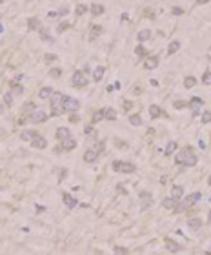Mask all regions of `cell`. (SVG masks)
<instances>
[{"label":"cell","mask_w":211,"mask_h":255,"mask_svg":"<svg viewBox=\"0 0 211 255\" xmlns=\"http://www.w3.org/2000/svg\"><path fill=\"white\" fill-rule=\"evenodd\" d=\"M58 173H60V175H58V180H64V179L67 177V170L62 168V170H58Z\"/></svg>","instance_id":"43"},{"label":"cell","mask_w":211,"mask_h":255,"mask_svg":"<svg viewBox=\"0 0 211 255\" xmlns=\"http://www.w3.org/2000/svg\"><path fill=\"white\" fill-rule=\"evenodd\" d=\"M69 122H73V124H77V122H80V117H78V115H75V113H73V115H71V117H69Z\"/></svg>","instance_id":"51"},{"label":"cell","mask_w":211,"mask_h":255,"mask_svg":"<svg viewBox=\"0 0 211 255\" xmlns=\"http://www.w3.org/2000/svg\"><path fill=\"white\" fill-rule=\"evenodd\" d=\"M195 86H197V79H195V77H191V75H189V77H186V79H184V88L191 89V88H195Z\"/></svg>","instance_id":"29"},{"label":"cell","mask_w":211,"mask_h":255,"mask_svg":"<svg viewBox=\"0 0 211 255\" xmlns=\"http://www.w3.org/2000/svg\"><path fill=\"white\" fill-rule=\"evenodd\" d=\"M0 4H2V0H0Z\"/></svg>","instance_id":"60"},{"label":"cell","mask_w":211,"mask_h":255,"mask_svg":"<svg viewBox=\"0 0 211 255\" xmlns=\"http://www.w3.org/2000/svg\"><path fill=\"white\" fill-rule=\"evenodd\" d=\"M144 66H146L148 69H155V68L158 66V57H148L146 62H144Z\"/></svg>","instance_id":"18"},{"label":"cell","mask_w":211,"mask_h":255,"mask_svg":"<svg viewBox=\"0 0 211 255\" xmlns=\"http://www.w3.org/2000/svg\"><path fill=\"white\" fill-rule=\"evenodd\" d=\"M71 137V131L67 130V128H58L57 130V138L58 140H64V138Z\"/></svg>","instance_id":"19"},{"label":"cell","mask_w":211,"mask_h":255,"mask_svg":"<svg viewBox=\"0 0 211 255\" xmlns=\"http://www.w3.org/2000/svg\"><path fill=\"white\" fill-rule=\"evenodd\" d=\"M197 155H195V151H193L191 146H184L182 150H178L177 151V155H175V162L177 164H180V166H186V168H191L197 164Z\"/></svg>","instance_id":"1"},{"label":"cell","mask_w":211,"mask_h":255,"mask_svg":"<svg viewBox=\"0 0 211 255\" xmlns=\"http://www.w3.org/2000/svg\"><path fill=\"white\" fill-rule=\"evenodd\" d=\"M173 106H175V109H184V108H188V106H189V102H184V100H177V102H175Z\"/></svg>","instance_id":"36"},{"label":"cell","mask_w":211,"mask_h":255,"mask_svg":"<svg viewBox=\"0 0 211 255\" xmlns=\"http://www.w3.org/2000/svg\"><path fill=\"white\" fill-rule=\"evenodd\" d=\"M208 59H209V60H211V57H208Z\"/></svg>","instance_id":"59"},{"label":"cell","mask_w":211,"mask_h":255,"mask_svg":"<svg viewBox=\"0 0 211 255\" xmlns=\"http://www.w3.org/2000/svg\"><path fill=\"white\" fill-rule=\"evenodd\" d=\"M113 170L116 173H133L135 170V164L133 162H128V160H115L113 162Z\"/></svg>","instance_id":"4"},{"label":"cell","mask_w":211,"mask_h":255,"mask_svg":"<svg viewBox=\"0 0 211 255\" xmlns=\"http://www.w3.org/2000/svg\"><path fill=\"white\" fill-rule=\"evenodd\" d=\"M62 199H64V202H66V206H67V208H75V206L78 204L77 199H73L69 193H62Z\"/></svg>","instance_id":"14"},{"label":"cell","mask_w":211,"mask_h":255,"mask_svg":"<svg viewBox=\"0 0 211 255\" xmlns=\"http://www.w3.org/2000/svg\"><path fill=\"white\" fill-rule=\"evenodd\" d=\"M129 124H133V126H142V118H140V115H131V117H129Z\"/></svg>","instance_id":"34"},{"label":"cell","mask_w":211,"mask_h":255,"mask_svg":"<svg viewBox=\"0 0 211 255\" xmlns=\"http://www.w3.org/2000/svg\"><path fill=\"white\" fill-rule=\"evenodd\" d=\"M60 142H62V150H64V151H71V150L77 148V140L73 137H67V138H64V140H60Z\"/></svg>","instance_id":"10"},{"label":"cell","mask_w":211,"mask_h":255,"mask_svg":"<svg viewBox=\"0 0 211 255\" xmlns=\"http://www.w3.org/2000/svg\"><path fill=\"white\" fill-rule=\"evenodd\" d=\"M71 84H73L75 88H86V86L89 84V79H87L82 71H77V73L71 77Z\"/></svg>","instance_id":"6"},{"label":"cell","mask_w":211,"mask_h":255,"mask_svg":"<svg viewBox=\"0 0 211 255\" xmlns=\"http://www.w3.org/2000/svg\"><path fill=\"white\" fill-rule=\"evenodd\" d=\"M135 53L138 55V57H149V53H148V49L142 46V44H138L136 47H135Z\"/></svg>","instance_id":"31"},{"label":"cell","mask_w":211,"mask_h":255,"mask_svg":"<svg viewBox=\"0 0 211 255\" xmlns=\"http://www.w3.org/2000/svg\"><path fill=\"white\" fill-rule=\"evenodd\" d=\"M164 244H166L168 252H171V253H178V252H180L178 242H175V241H171V239H164Z\"/></svg>","instance_id":"12"},{"label":"cell","mask_w":211,"mask_h":255,"mask_svg":"<svg viewBox=\"0 0 211 255\" xmlns=\"http://www.w3.org/2000/svg\"><path fill=\"white\" fill-rule=\"evenodd\" d=\"M122 108H124L126 111H129V109L133 108V102H131V100H124V104H122Z\"/></svg>","instance_id":"44"},{"label":"cell","mask_w":211,"mask_h":255,"mask_svg":"<svg viewBox=\"0 0 211 255\" xmlns=\"http://www.w3.org/2000/svg\"><path fill=\"white\" fill-rule=\"evenodd\" d=\"M140 204H142V210H148L153 204V197L148 191H140Z\"/></svg>","instance_id":"9"},{"label":"cell","mask_w":211,"mask_h":255,"mask_svg":"<svg viewBox=\"0 0 211 255\" xmlns=\"http://www.w3.org/2000/svg\"><path fill=\"white\" fill-rule=\"evenodd\" d=\"M4 102H6L7 106H11V104H13V93H6V95H4Z\"/></svg>","instance_id":"41"},{"label":"cell","mask_w":211,"mask_h":255,"mask_svg":"<svg viewBox=\"0 0 211 255\" xmlns=\"http://www.w3.org/2000/svg\"><path fill=\"white\" fill-rule=\"evenodd\" d=\"M47 113L46 111H42V109H33L29 115H27V120L29 122H33V124H40V122H46L47 120Z\"/></svg>","instance_id":"5"},{"label":"cell","mask_w":211,"mask_h":255,"mask_svg":"<svg viewBox=\"0 0 211 255\" xmlns=\"http://www.w3.org/2000/svg\"><path fill=\"white\" fill-rule=\"evenodd\" d=\"M104 118V109H98L93 113V117H91V124H96V122H100Z\"/></svg>","instance_id":"32"},{"label":"cell","mask_w":211,"mask_h":255,"mask_svg":"<svg viewBox=\"0 0 211 255\" xmlns=\"http://www.w3.org/2000/svg\"><path fill=\"white\" fill-rule=\"evenodd\" d=\"M195 2H197V4H208L209 0H195Z\"/></svg>","instance_id":"56"},{"label":"cell","mask_w":211,"mask_h":255,"mask_svg":"<svg viewBox=\"0 0 211 255\" xmlns=\"http://www.w3.org/2000/svg\"><path fill=\"white\" fill-rule=\"evenodd\" d=\"M98 155H100V153L96 151V148H91V150H87V151L84 153V160L91 164V162H95L96 158H98Z\"/></svg>","instance_id":"11"},{"label":"cell","mask_w":211,"mask_h":255,"mask_svg":"<svg viewBox=\"0 0 211 255\" xmlns=\"http://www.w3.org/2000/svg\"><path fill=\"white\" fill-rule=\"evenodd\" d=\"M171 13L178 17V15H182V13H184V9H182V7H173V9H171Z\"/></svg>","instance_id":"50"},{"label":"cell","mask_w":211,"mask_h":255,"mask_svg":"<svg viewBox=\"0 0 211 255\" xmlns=\"http://www.w3.org/2000/svg\"><path fill=\"white\" fill-rule=\"evenodd\" d=\"M200 199V193H195V195H189L186 197L184 200H177V204H175V208H173V212L175 213H182V212H186V210H189L193 204L197 202Z\"/></svg>","instance_id":"3"},{"label":"cell","mask_w":211,"mask_h":255,"mask_svg":"<svg viewBox=\"0 0 211 255\" xmlns=\"http://www.w3.org/2000/svg\"><path fill=\"white\" fill-rule=\"evenodd\" d=\"M104 33V27L102 26H93L91 27V33H89V40H95L96 37H100Z\"/></svg>","instance_id":"16"},{"label":"cell","mask_w":211,"mask_h":255,"mask_svg":"<svg viewBox=\"0 0 211 255\" xmlns=\"http://www.w3.org/2000/svg\"><path fill=\"white\" fill-rule=\"evenodd\" d=\"M84 133H86V135H93V133H95V130H93V126H91V124H89V126H86V130H84Z\"/></svg>","instance_id":"49"},{"label":"cell","mask_w":211,"mask_h":255,"mask_svg":"<svg viewBox=\"0 0 211 255\" xmlns=\"http://www.w3.org/2000/svg\"><path fill=\"white\" fill-rule=\"evenodd\" d=\"M208 220L211 222V210H209V213H208Z\"/></svg>","instance_id":"57"},{"label":"cell","mask_w":211,"mask_h":255,"mask_svg":"<svg viewBox=\"0 0 211 255\" xmlns=\"http://www.w3.org/2000/svg\"><path fill=\"white\" fill-rule=\"evenodd\" d=\"M40 37H42V40H46V42H53V39L49 37V33H47L46 29H42V27H40Z\"/></svg>","instance_id":"38"},{"label":"cell","mask_w":211,"mask_h":255,"mask_svg":"<svg viewBox=\"0 0 211 255\" xmlns=\"http://www.w3.org/2000/svg\"><path fill=\"white\" fill-rule=\"evenodd\" d=\"M115 253H128L126 248H115Z\"/></svg>","instance_id":"53"},{"label":"cell","mask_w":211,"mask_h":255,"mask_svg":"<svg viewBox=\"0 0 211 255\" xmlns=\"http://www.w3.org/2000/svg\"><path fill=\"white\" fill-rule=\"evenodd\" d=\"M104 73H106V68H104V66H98L95 69V73H93V80H95V82H100L102 77H104Z\"/></svg>","instance_id":"21"},{"label":"cell","mask_w":211,"mask_h":255,"mask_svg":"<svg viewBox=\"0 0 211 255\" xmlns=\"http://www.w3.org/2000/svg\"><path fill=\"white\" fill-rule=\"evenodd\" d=\"M188 226H189L191 230H198V228L202 226V219H198V217H191V219H188Z\"/></svg>","instance_id":"15"},{"label":"cell","mask_w":211,"mask_h":255,"mask_svg":"<svg viewBox=\"0 0 211 255\" xmlns=\"http://www.w3.org/2000/svg\"><path fill=\"white\" fill-rule=\"evenodd\" d=\"M133 93H135V95H140V93H142V89H140V88H133Z\"/></svg>","instance_id":"54"},{"label":"cell","mask_w":211,"mask_h":255,"mask_svg":"<svg viewBox=\"0 0 211 255\" xmlns=\"http://www.w3.org/2000/svg\"><path fill=\"white\" fill-rule=\"evenodd\" d=\"M39 133L37 131H31V130H26V131H22L20 133V140H31L33 137H37Z\"/></svg>","instance_id":"26"},{"label":"cell","mask_w":211,"mask_h":255,"mask_svg":"<svg viewBox=\"0 0 211 255\" xmlns=\"http://www.w3.org/2000/svg\"><path fill=\"white\" fill-rule=\"evenodd\" d=\"M27 27L31 31H40V20L39 19H27Z\"/></svg>","instance_id":"24"},{"label":"cell","mask_w":211,"mask_h":255,"mask_svg":"<svg viewBox=\"0 0 211 255\" xmlns=\"http://www.w3.org/2000/svg\"><path fill=\"white\" fill-rule=\"evenodd\" d=\"M66 113L64 109V95L62 93H53L51 95V117H58Z\"/></svg>","instance_id":"2"},{"label":"cell","mask_w":211,"mask_h":255,"mask_svg":"<svg viewBox=\"0 0 211 255\" xmlns=\"http://www.w3.org/2000/svg\"><path fill=\"white\" fill-rule=\"evenodd\" d=\"M67 27H71V24L64 20V22H60V24H58V27H57V29H58V33H62V31H66Z\"/></svg>","instance_id":"39"},{"label":"cell","mask_w":211,"mask_h":255,"mask_svg":"<svg viewBox=\"0 0 211 255\" xmlns=\"http://www.w3.org/2000/svg\"><path fill=\"white\" fill-rule=\"evenodd\" d=\"M87 9H89L87 6H84V4H78L77 7H75V13H77V15H84V13H86Z\"/></svg>","instance_id":"35"},{"label":"cell","mask_w":211,"mask_h":255,"mask_svg":"<svg viewBox=\"0 0 211 255\" xmlns=\"http://www.w3.org/2000/svg\"><path fill=\"white\" fill-rule=\"evenodd\" d=\"M104 146H106V142H98V144H96V151L102 153V151H104Z\"/></svg>","instance_id":"52"},{"label":"cell","mask_w":211,"mask_h":255,"mask_svg":"<svg viewBox=\"0 0 211 255\" xmlns=\"http://www.w3.org/2000/svg\"><path fill=\"white\" fill-rule=\"evenodd\" d=\"M149 115L153 118H160L162 117V109H160L156 104H151V106H149Z\"/></svg>","instance_id":"22"},{"label":"cell","mask_w":211,"mask_h":255,"mask_svg":"<svg viewBox=\"0 0 211 255\" xmlns=\"http://www.w3.org/2000/svg\"><path fill=\"white\" fill-rule=\"evenodd\" d=\"M175 204H177V199H173V197H166V199L162 200V206H164L166 210H173Z\"/></svg>","instance_id":"25"},{"label":"cell","mask_w":211,"mask_h":255,"mask_svg":"<svg viewBox=\"0 0 211 255\" xmlns=\"http://www.w3.org/2000/svg\"><path fill=\"white\" fill-rule=\"evenodd\" d=\"M136 39H138V42H146V40L151 39V31L149 29H142V31H138Z\"/></svg>","instance_id":"23"},{"label":"cell","mask_w":211,"mask_h":255,"mask_svg":"<svg viewBox=\"0 0 211 255\" xmlns=\"http://www.w3.org/2000/svg\"><path fill=\"white\" fill-rule=\"evenodd\" d=\"M116 190H118V191H120V193H124V195H126V193H128V191H126V190H124V186H118V188H116Z\"/></svg>","instance_id":"55"},{"label":"cell","mask_w":211,"mask_h":255,"mask_svg":"<svg viewBox=\"0 0 211 255\" xmlns=\"http://www.w3.org/2000/svg\"><path fill=\"white\" fill-rule=\"evenodd\" d=\"M46 62H53V60H57V55H53V53H46Z\"/></svg>","instance_id":"46"},{"label":"cell","mask_w":211,"mask_h":255,"mask_svg":"<svg viewBox=\"0 0 211 255\" xmlns=\"http://www.w3.org/2000/svg\"><path fill=\"white\" fill-rule=\"evenodd\" d=\"M89 11H91V15H95V17H100V15L104 13V6H102V4H91Z\"/></svg>","instance_id":"17"},{"label":"cell","mask_w":211,"mask_h":255,"mask_svg":"<svg viewBox=\"0 0 211 255\" xmlns=\"http://www.w3.org/2000/svg\"><path fill=\"white\" fill-rule=\"evenodd\" d=\"M104 118H108V120H115V118H116V111L113 109V108L104 109Z\"/></svg>","instance_id":"30"},{"label":"cell","mask_w":211,"mask_h":255,"mask_svg":"<svg viewBox=\"0 0 211 255\" xmlns=\"http://www.w3.org/2000/svg\"><path fill=\"white\" fill-rule=\"evenodd\" d=\"M51 95H53V88H47V86H46V88H42V89L39 91V97L40 98H49Z\"/></svg>","instance_id":"28"},{"label":"cell","mask_w":211,"mask_h":255,"mask_svg":"<svg viewBox=\"0 0 211 255\" xmlns=\"http://www.w3.org/2000/svg\"><path fill=\"white\" fill-rule=\"evenodd\" d=\"M60 73H62V71H60V69H58V68H53V69H51V71H49V75H51V77H53V79H58V77H60Z\"/></svg>","instance_id":"42"},{"label":"cell","mask_w":211,"mask_h":255,"mask_svg":"<svg viewBox=\"0 0 211 255\" xmlns=\"http://www.w3.org/2000/svg\"><path fill=\"white\" fill-rule=\"evenodd\" d=\"M202 84H206V86H211V71H206V73L202 75Z\"/></svg>","instance_id":"37"},{"label":"cell","mask_w":211,"mask_h":255,"mask_svg":"<svg viewBox=\"0 0 211 255\" xmlns=\"http://www.w3.org/2000/svg\"><path fill=\"white\" fill-rule=\"evenodd\" d=\"M33 109H35V104H31V102L24 106V113H27V111H33Z\"/></svg>","instance_id":"48"},{"label":"cell","mask_w":211,"mask_h":255,"mask_svg":"<svg viewBox=\"0 0 211 255\" xmlns=\"http://www.w3.org/2000/svg\"><path fill=\"white\" fill-rule=\"evenodd\" d=\"M208 184H209V186H211V175L208 177Z\"/></svg>","instance_id":"58"},{"label":"cell","mask_w":211,"mask_h":255,"mask_svg":"<svg viewBox=\"0 0 211 255\" xmlns=\"http://www.w3.org/2000/svg\"><path fill=\"white\" fill-rule=\"evenodd\" d=\"M202 122H204V124H208V122H211V113H209V111H206V113L202 115Z\"/></svg>","instance_id":"45"},{"label":"cell","mask_w":211,"mask_h":255,"mask_svg":"<svg viewBox=\"0 0 211 255\" xmlns=\"http://www.w3.org/2000/svg\"><path fill=\"white\" fill-rule=\"evenodd\" d=\"M78 108H80V102H78L77 98L64 95V109H66V111L75 113V111H78Z\"/></svg>","instance_id":"7"},{"label":"cell","mask_w":211,"mask_h":255,"mask_svg":"<svg viewBox=\"0 0 211 255\" xmlns=\"http://www.w3.org/2000/svg\"><path fill=\"white\" fill-rule=\"evenodd\" d=\"M182 195H184V188H182V186H173L171 188V197L173 199L178 200V199H182Z\"/></svg>","instance_id":"20"},{"label":"cell","mask_w":211,"mask_h":255,"mask_svg":"<svg viewBox=\"0 0 211 255\" xmlns=\"http://www.w3.org/2000/svg\"><path fill=\"white\" fill-rule=\"evenodd\" d=\"M115 144H116V148H128V144L124 140H120V138H115Z\"/></svg>","instance_id":"47"},{"label":"cell","mask_w":211,"mask_h":255,"mask_svg":"<svg viewBox=\"0 0 211 255\" xmlns=\"http://www.w3.org/2000/svg\"><path fill=\"white\" fill-rule=\"evenodd\" d=\"M204 102H202V98L200 97H195V98H191L189 100V106H202Z\"/></svg>","instance_id":"40"},{"label":"cell","mask_w":211,"mask_h":255,"mask_svg":"<svg viewBox=\"0 0 211 255\" xmlns=\"http://www.w3.org/2000/svg\"><path fill=\"white\" fill-rule=\"evenodd\" d=\"M178 49H180V42H178V40H173L171 44H169V47H168V55H175Z\"/></svg>","instance_id":"27"},{"label":"cell","mask_w":211,"mask_h":255,"mask_svg":"<svg viewBox=\"0 0 211 255\" xmlns=\"http://www.w3.org/2000/svg\"><path fill=\"white\" fill-rule=\"evenodd\" d=\"M31 146L33 148H37V150H44V148H47V140H46V137H42V135H37V137L31 138Z\"/></svg>","instance_id":"8"},{"label":"cell","mask_w":211,"mask_h":255,"mask_svg":"<svg viewBox=\"0 0 211 255\" xmlns=\"http://www.w3.org/2000/svg\"><path fill=\"white\" fill-rule=\"evenodd\" d=\"M177 150H178V144H177L175 140H171V142H168V146H166V150H164V155L169 157V155H173Z\"/></svg>","instance_id":"13"},{"label":"cell","mask_w":211,"mask_h":255,"mask_svg":"<svg viewBox=\"0 0 211 255\" xmlns=\"http://www.w3.org/2000/svg\"><path fill=\"white\" fill-rule=\"evenodd\" d=\"M11 93H13V97H17V95H22V93H24V88H22L20 84H13V88H11Z\"/></svg>","instance_id":"33"}]
</instances>
